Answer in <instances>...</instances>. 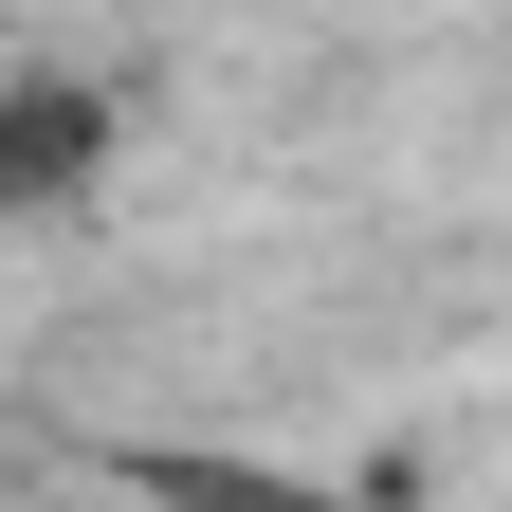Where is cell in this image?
Masks as SVG:
<instances>
[{"mask_svg": "<svg viewBox=\"0 0 512 512\" xmlns=\"http://www.w3.org/2000/svg\"><path fill=\"white\" fill-rule=\"evenodd\" d=\"M110 74H0V220H55L110 183Z\"/></svg>", "mask_w": 512, "mask_h": 512, "instance_id": "obj_1", "label": "cell"}, {"mask_svg": "<svg viewBox=\"0 0 512 512\" xmlns=\"http://www.w3.org/2000/svg\"><path fill=\"white\" fill-rule=\"evenodd\" d=\"M165 512H330V494H293V476H238V458H128Z\"/></svg>", "mask_w": 512, "mask_h": 512, "instance_id": "obj_2", "label": "cell"}]
</instances>
